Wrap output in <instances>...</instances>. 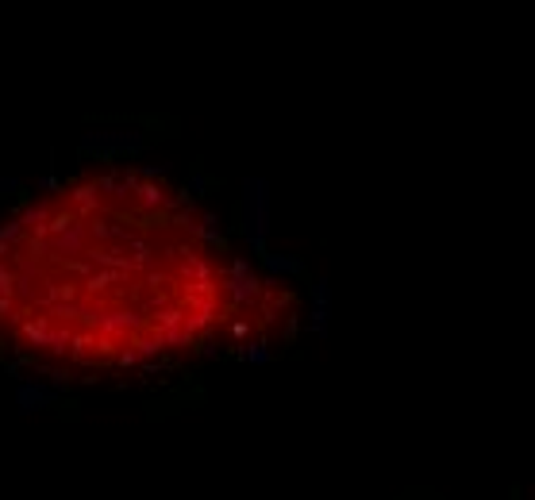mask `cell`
I'll return each mask as SVG.
<instances>
[{
	"label": "cell",
	"instance_id": "1",
	"mask_svg": "<svg viewBox=\"0 0 535 500\" xmlns=\"http://www.w3.org/2000/svg\"><path fill=\"white\" fill-rule=\"evenodd\" d=\"M235 305L224 243L162 174L108 166L0 224V342L51 370H143L201 350Z\"/></svg>",
	"mask_w": 535,
	"mask_h": 500
}]
</instances>
